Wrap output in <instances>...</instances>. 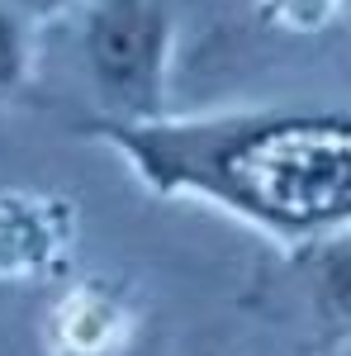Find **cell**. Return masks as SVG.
Instances as JSON below:
<instances>
[{
	"mask_svg": "<svg viewBox=\"0 0 351 356\" xmlns=\"http://www.w3.org/2000/svg\"><path fill=\"white\" fill-rule=\"evenodd\" d=\"M109 143L152 195H195L270 233L351 223L347 114H218V119H109Z\"/></svg>",
	"mask_w": 351,
	"mask_h": 356,
	"instance_id": "6da1fadb",
	"label": "cell"
},
{
	"mask_svg": "<svg viewBox=\"0 0 351 356\" xmlns=\"http://www.w3.org/2000/svg\"><path fill=\"white\" fill-rule=\"evenodd\" d=\"M76 238V209L62 195L0 191V280L57 271Z\"/></svg>",
	"mask_w": 351,
	"mask_h": 356,
	"instance_id": "3957f363",
	"label": "cell"
},
{
	"mask_svg": "<svg viewBox=\"0 0 351 356\" xmlns=\"http://www.w3.org/2000/svg\"><path fill=\"white\" fill-rule=\"evenodd\" d=\"M190 356H223V352H190Z\"/></svg>",
	"mask_w": 351,
	"mask_h": 356,
	"instance_id": "9c48e42d",
	"label": "cell"
},
{
	"mask_svg": "<svg viewBox=\"0 0 351 356\" xmlns=\"http://www.w3.org/2000/svg\"><path fill=\"white\" fill-rule=\"evenodd\" d=\"M342 0H261V15L285 33H318L332 24Z\"/></svg>",
	"mask_w": 351,
	"mask_h": 356,
	"instance_id": "8992f818",
	"label": "cell"
},
{
	"mask_svg": "<svg viewBox=\"0 0 351 356\" xmlns=\"http://www.w3.org/2000/svg\"><path fill=\"white\" fill-rule=\"evenodd\" d=\"M171 15L162 0H95L85 19V62L114 119H162Z\"/></svg>",
	"mask_w": 351,
	"mask_h": 356,
	"instance_id": "7a4b0ae2",
	"label": "cell"
},
{
	"mask_svg": "<svg viewBox=\"0 0 351 356\" xmlns=\"http://www.w3.org/2000/svg\"><path fill=\"white\" fill-rule=\"evenodd\" d=\"M347 356H351V352H347Z\"/></svg>",
	"mask_w": 351,
	"mask_h": 356,
	"instance_id": "30bf717a",
	"label": "cell"
},
{
	"mask_svg": "<svg viewBox=\"0 0 351 356\" xmlns=\"http://www.w3.org/2000/svg\"><path fill=\"white\" fill-rule=\"evenodd\" d=\"M28 76V33L15 10L0 5V90H15Z\"/></svg>",
	"mask_w": 351,
	"mask_h": 356,
	"instance_id": "52a82bcc",
	"label": "cell"
},
{
	"mask_svg": "<svg viewBox=\"0 0 351 356\" xmlns=\"http://www.w3.org/2000/svg\"><path fill=\"white\" fill-rule=\"evenodd\" d=\"M19 5H24V10H38V15H43V10H57V5H67V0H19Z\"/></svg>",
	"mask_w": 351,
	"mask_h": 356,
	"instance_id": "ba28073f",
	"label": "cell"
},
{
	"mask_svg": "<svg viewBox=\"0 0 351 356\" xmlns=\"http://www.w3.org/2000/svg\"><path fill=\"white\" fill-rule=\"evenodd\" d=\"M129 332L133 318L119 295H109L105 285H76L48 318V347L57 356H114L124 352Z\"/></svg>",
	"mask_w": 351,
	"mask_h": 356,
	"instance_id": "277c9868",
	"label": "cell"
},
{
	"mask_svg": "<svg viewBox=\"0 0 351 356\" xmlns=\"http://www.w3.org/2000/svg\"><path fill=\"white\" fill-rule=\"evenodd\" d=\"M313 309L323 328L351 337V233L327 243L313 261Z\"/></svg>",
	"mask_w": 351,
	"mask_h": 356,
	"instance_id": "5b68a950",
	"label": "cell"
}]
</instances>
